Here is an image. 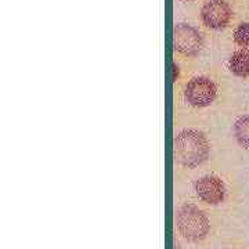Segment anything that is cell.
I'll return each instance as SVG.
<instances>
[{"mask_svg": "<svg viewBox=\"0 0 249 249\" xmlns=\"http://www.w3.org/2000/svg\"><path fill=\"white\" fill-rule=\"evenodd\" d=\"M232 132L241 147L249 150V114L240 116L232 126Z\"/></svg>", "mask_w": 249, "mask_h": 249, "instance_id": "ba28073f", "label": "cell"}, {"mask_svg": "<svg viewBox=\"0 0 249 249\" xmlns=\"http://www.w3.org/2000/svg\"><path fill=\"white\" fill-rule=\"evenodd\" d=\"M173 155L186 169H196L209 160L211 142L196 129H183L173 139Z\"/></svg>", "mask_w": 249, "mask_h": 249, "instance_id": "7a4b0ae2", "label": "cell"}, {"mask_svg": "<svg viewBox=\"0 0 249 249\" xmlns=\"http://www.w3.org/2000/svg\"><path fill=\"white\" fill-rule=\"evenodd\" d=\"M183 96L191 107L206 108L217 97V86L208 76H196L186 83Z\"/></svg>", "mask_w": 249, "mask_h": 249, "instance_id": "277c9868", "label": "cell"}, {"mask_svg": "<svg viewBox=\"0 0 249 249\" xmlns=\"http://www.w3.org/2000/svg\"><path fill=\"white\" fill-rule=\"evenodd\" d=\"M184 1H190V0H184Z\"/></svg>", "mask_w": 249, "mask_h": 249, "instance_id": "7c38bea8", "label": "cell"}, {"mask_svg": "<svg viewBox=\"0 0 249 249\" xmlns=\"http://www.w3.org/2000/svg\"><path fill=\"white\" fill-rule=\"evenodd\" d=\"M220 249H234V248H231V247H223V248Z\"/></svg>", "mask_w": 249, "mask_h": 249, "instance_id": "8fae6325", "label": "cell"}, {"mask_svg": "<svg viewBox=\"0 0 249 249\" xmlns=\"http://www.w3.org/2000/svg\"><path fill=\"white\" fill-rule=\"evenodd\" d=\"M194 196L199 204L208 208H217L227 202L229 188L220 176L208 173L198 178L193 183Z\"/></svg>", "mask_w": 249, "mask_h": 249, "instance_id": "3957f363", "label": "cell"}, {"mask_svg": "<svg viewBox=\"0 0 249 249\" xmlns=\"http://www.w3.org/2000/svg\"><path fill=\"white\" fill-rule=\"evenodd\" d=\"M172 68H173V76H172V79H173V82H176L178 78V72H180L178 71V64H173Z\"/></svg>", "mask_w": 249, "mask_h": 249, "instance_id": "30bf717a", "label": "cell"}, {"mask_svg": "<svg viewBox=\"0 0 249 249\" xmlns=\"http://www.w3.org/2000/svg\"><path fill=\"white\" fill-rule=\"evenodd\" d=\"M173 46L178 53L186 57H196L204 49V37L196 27L180 22L173 28Z\"/></svg>", "mask_w": 249, "mask_h": 249, "instance_id": "5b68a950", "label": "cell"}, {"mask_svg": "<svg viewBox=\"0 0 249 249\" xmlns=\"http://www.w3.org/2000/svg\"><path fill=\"white\" fill-rule=\"evenodd\" d=\"M173 223L178 237L190 245H202L211 238L214 227L208 206L188 199L176 206Z\"/></svg>", "mask_w": 249, "mask_h": 249, "instance_id": "6da1fadb", "label": "cell"}, {"mask_svg": "<svg viewBox=\"0 0 249 249\" xmlns=\"http://www.w3.org/2000/svg\"><path fill=\"white\" fill-rule=\"evenodd\" d=\"M232 40L242 49L249 47V22H241L232 32Z\"/></svg>", "mask_w": 249, "mask_h": 249, "instance_id": "9c48e42d", "label": "cell"}, {"mask_svg": "<svg viewBox=\"0 0 249 249\" xmlns=\"http://www.w3.org/2000/svg\"><path fill=\"white\" fill-rule=\"evenodd\" d=\"M229 70L238 78H249V50L241 49L229 58Z\"/></svg>", "mask_w": 249, "mask_h": 249, "instance_id": "52a82bcc", "label": "cell"}, {"mask_svg": "<svg viewBox=\"0 0 249 249\" xmlns=\"http://www.w3.org/2000/svg\"><path fill=\"white\" fill-rule=\"evenodd\" d=\"M201 19L209 29H224L232 19L231 6L227 0H206L201 9Z\"/></svg>", "mask_w": 249, "mask_h": 249, "instance_id": "8992f818", "label": "cell"}]
</instances>
